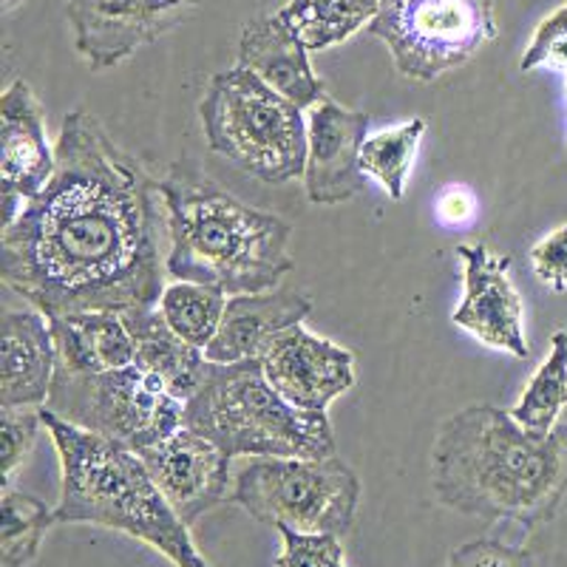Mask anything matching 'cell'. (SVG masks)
<instances>
[{
	"label": "cell",
	"mask_w": 567,
	"mask_h": 567,
	"mask_svg": "<svg viewBox=\"0 0 567 567\" xmlns=\"http://www.w3.org/2000/svg\"><path fill=\"white\" fill-rule=\"evenodd\" d=\"M58 372L52 321L40 310L3 312L0 406L43 409Z\"/></svg>",
	"instance_id": "18"
},
{
	"label": "cell",
	"mask_w": 567,
	"mask_h": 567,
	"mask_svg": "<svg viewBox=\"0 0 567 567\" xmlns=\"http://www.w3.org/2000/svg\"><path fill=\"white\" fill-rule=\"evenodd\" d=\"M207 148L252 179L284 185L307 168L303 111L245 65L219 71L199 103Z\"/></svg>",
	"instance_id": "6"
},
{
	"label": "cell",
	"mask_w": 567,
	"mask_h": 567,
	"mask_svg": "<svg viewBox=\"0 0 567 567\" xmlns=\"http://www.w3.org/2000/svg\"><path fill=\"white\" fill-rule=\"evenodd\" d=\"M432 488L445 508L525 530L550 523L567 494V429L530 434L505 409L468 406L440 423Z\"/></svg>",
	"instance_id": "2"
},
{
	"label": "cell",
	"mask_w": 567,
	"mask_h": 567,
	"mask_svg": "<svg viewBox=\"0 0 567 567\" xmlns=\"http://www.w3.org/2000/svg\"><path fill=\"white\" fill-rule=\"evenodd\" d=\"M168 216V276L199 281L227 296L281 287L292 272V227L258 210L221 185L179 162L159 179Z\"/></svg>",
	"instance_id": "3"
},
{
	"label": "cell",
	"mask_w": 567,
	"mask_h": 567,
	"mask_svg": "<svg viewBox=\"0 0 567 567\" xmlns=\"http://www.w3.org/2000/svg\"><path fill=\"white\" fill-rule=\"evenodd\" d=\"M519 69H550L567 74V3L554 9L536 27L534 38H530L528 49H525L523 60H519Z\"/></svg>",
	"instance_id": "28"
},
{
	"label": "cell",
	"mask_w": 567,
	"mask_h": 567,
	"mask_svg": "<svg viewBox=\"0 0 567 567\" xmlns=\"http://www.w3.org/2000/svg\"><path fill=\"white\" fill-rule=\"evenodd\" d=\"M383 0H287L278 14L310 52L347 43L381 12Z\"/></svg>",
	"instance_id": "21"
},
{
	"label": "cell",
	"mask_w": 567,
	"mask_h": 567,
	"mask_svg": "<svg viewBox=\"0 0 567 567\" xmlns=\"http://www.w3.org/2000/svg\"><path fill=\"white\" fill-rule=\"evenodd\" d=\"M239 65L250 69L298 109H316L327 85L310 63V49L298 40L281 14H261L241 29Z\"/></svg>",
	"instance_id": "17"
},
{
	"label": "cell",
	"mask_w": 567,
	"mask_h": 567,
	"mask_svg": "<svg viewBox=\"0 0 567 567\" xmlns=\"http://www.w3.org/2000/svg\"><path fill=\"white\" fill-rule=\"evenodd\" d=\"M187 429L236 457H332L336 432L327 412H303L267 381L261 361H207L185 403Z\"/></svg>",
	"instance_id": "5"
},
{
	"label": "cell",
	"mask_w": 567,
	"mask_h": 567,
	"mask_svg": "<svg viewBox=\"0 0 567 567\" xmlns=\"http://www.w3.org/2000/svg\"><path fill=\"white\" fill-rule=\"evenodd\" d=\"M463 265V301L452 321L488 349L525 361L530 354L525 336V301L511 281V258L488 245H460Z\"/></svg>",
	"instance_id": "11"
},
{
	"label": "cell",
	"mask_w": 567,
	"mask_h": 567,
	"mask_svg": "<svg viewBox=\"0 0 567 567\" xmlns=\"http://www.w3.org/2000/svg\"><path fill=\"white\" fill-rule=\"evenodd\" d=\"M565 78H567V74H565ZM565 91H567V80H565Z\"/></svg>",
	"instance_id": "33"
},
{
	"label": "cell",
	"mask_w": 567,
	"mask_h": 567,
	"mask_svg": "<svg viewBox=\"0 0 567 567\" xmlns=\"http://www.w3.org/2000/svg\"><path fill=\"white\" fill-rule=\"evenodd\" d=\"M437 213H440V219L460 225V221L471 219V213H474V199H471V194L465 190V187H449V190L440 194Z\"/></svg>",
	"instance_id": "31"
},
{
	"label": "cell",
	"mask_w": 567,
	"mask_h": 567,
	"mask_svg": "<svg viewBox=\"0 0 567 567\" xmlns=\"http://www.w3.org/2000/svg\"><path fill=\"white\" fill-rule=\"evenodd\" d=\"M202 0H65L74 49L91 71L125 63L142 45L174 32Z\"/></svg>",
	"instance_id": "10"
},
{
	"label": "cell",
	"mask_w": 567,
	"mask_h": 567,
	"mask_svg": "<svg viewBox=\"0 0 567 567\" xmlns=\"http://www.w3.org/2000/svg\"><path fill=\"white\" fill-rule=\"evenodd\" d=\"M134 341V367L168 389L174 398L185 400L196 392L207 367L205 349L176 336L159 307H134L120 312Z\"/></svg>",
	"instance_id": "19"
},
{
	"label": "cell",
	"mask_w": 567,
	"mask_h": 567,
	"mask_svg": "<svg viewBox=\"0 0 567 567\" xmlns=\"http://www.w3.org/2000/svg\"><path fill=\"white\" fill-rule=\"evenodd\" d=\"M281 554L276 567H347L341 536L336 534H301L292 528H278Z\"/></svg>",
	"instance_id": "27"
},
{
	"label": "cell",
	"mask_w": 567,
	"mask_h": 567,
	"mask_svg": "<svg viewBox=\"0 0 567 567\" xmlns=\"http://www.w3.org/2000/svg\"><path fill=\"white\" fill-rule=\"evenodd\" d=\"M58 516L43 499L23 491L3 488L0 499V561L3 567H27L40 554L45 530Z\"/></svg>",
	"instance_id": "25"
},
{
	"label": "cell",
	"mask_w": 567,
	"mask_h": 567,
	"mask_svg": "<svg viewBox=\"0 0 567 567\" xmlns=\"http://www.w3.org/2000/svg\"><path fill=\"white\" fill-rule=\"evenodd\" d=\"M40 417L60 457L58 523L120 530L174 567H213L140 452L71 425L49 409H40Z\"/></svg>",
	"instance_id": "4"
},
{
	"label": "cell",
	"mask_w": 567,
	"mask_h": 567,
	"mask_svg": "<svg viewBox=\"0 0 567 567\" xmlns=\"http://www.w3.org/2000/svg\"><path fill=\"white\" fill-rule=\"evenodd\" d=\"M363 485L343 460L250 457L233 480L230 503L270 528L347 536Z\"/></svg>",
	"instance_id": "7"
},
{
	"label": "cell",
	"mask_w": 567,
	"mask_h": 567,
	"mask_svg": "<svg viewBox=\"0 0 567 567\" xmlns=\"http://www.w3.org/2000/svg\"><path fill=\"white\" fill-rule=\"evenodd\" d=\"M49 321L58 343V367L71 372H111L134 363V341L120 312L89 310Z\"/></svg>",
	"instance_id": "20"
},
{
	"label": "cell",
	"mask_w": 567,
	"mask_h": 567,
	"mask_svg": "<svg viewBox=\"0 0 567 567\" xmlns=\"http://www.w3.org/2000/svg\"><path fill=\"white\" fill-rule=\"evenodd\" d=\"M140 457L187 528L207 511L230 499L233 457L187 425L156 445L142 449Z\"/></svg>",
	"instance_id": "13"
},
{
	"label": "cell",
	"mask_w": 567,
	"mask_h": 567,
	"mask_svg": "<svg viewBox=\"0 0 567 567\" xmlns=\"http://www.w3.org/2000/svg\"><path fill=\"white\" fill-rule=\"evenodd\" d=\"M40 425V409H3L0 414V432H3V460H0V477H3V488H12V480L23 463L29 460L38 440Z\"/></svg>",
	"instance_id": "26"
},
{
	"label": "cell",
	"mask_w": 567,
	"mask_h": 567,
	"mask_svg": "<svg viewBox=\"0 0 567 567\" xmlns=\"http://www.w3.org/2000/svg\"><path fill=\"white\" fill-rule=\"evenodd\" d=\"M23 3H27V0H0V9H3V12H14V9L23 7Z\"/></svg>",
	"instance_id": "32"
},
{
	"label": "cell",
	"mask_w": 567,
	"mask_h": 567,
	"mask_svg": "<svg viewBox=\"0 0 567 567\" xmlns=\"http://www.w3.org/2000/svg\"><path fill=\"white\" fill-rule=\"evenodd\" d=\"M445 567H536L534 556L499 539H471L452 550Z\"/></svg>",
	"instance_id": "29"
},
{
	"label": "cell",
	"mask_w": 567,
	"mask_h": 567,
	"mask_svg": "<svg viewBox=\"0 0 567 567\" xmlns=\"http://www.w3.org/2000/svg\"><path fill=\"white\" fill-rule=\"evenodd\" d=\"M369 34L403 78L434 83L496 38L494 0H383Z\"/></svg>",
	"instance_id": "9"
},
{
	"label": "cell",
	"mask_w": 567,
	"mask_h": 567,
	"mask_svg": "<svg viewBox=\"0 0 567 567\" xmlns=\"http://www.w3.org/2000/svg\"><path fill=\"white\" fill-rule=\"evenodd\" d=\"M567 409V329L550 338V352L536 367L523 394L511 409L514 420L530 434H550Z\"/></svg>",
	"instance_id": "22"
},
{
	"label": "cell",
	"mask_w": 567,
	"mask_h": 567,
	"mask_svg": "<svg viewBox=\"0 0 567 567\" xmlns=\"http://www.w3.org/2000/svg\"><path fill=\"white\" fill-rule=\"evenodd\" d=\"M530 267L550 292H567V221L530 247Z\"/></svg>",
	"instance_id": "30"
},
{
	"label": "cell",
	"mask_w": 567,
	"mask_h": 567,
	"mask_svg": "<svg viewBox=\"0 0 567 567\" xmlns=\"http://www.w3.org/2000/svg\"><path fill=\"white\" fill-rule=\"evenodd\" d=\"M58 151L49 145L43 105L27 80H14L0 97V179L3 227L52 179Z\"/></svg>",
	"instance_id": "14"
},
{
	"label": "cell",
	"mask_w": 567,
	"mask_h": 567,
	"mask_svg": "<svg viewBox=\"0 0 567 567\" xmlns=\"http://www.w3.org/2000/svg\"><path fill=\"white\" fill-rule=\"evenodd\" d=\"M52 179L3 227L0 276L34 310L156 307L165 290L159 182L85 109L65 114Z\"/></svg>",
	"instance_id": "1"
},
{
	"label": "cell",
	"mask_w": 567,
	"mask_h": 567,
	"mask_svg": "<svg viewBox=\"0 0 567 567\" xmlns=\"http://www.w3.org/2000/svg\"><path fill=\"white\" fill-rule=\"evenodd\" d=\"M307 134L303 187L312 205H343L363 194L369 176L361 168V148L369 136V116L323 97L310 111Z\"/></svg>",
	"instance_id": "15"
},
{
	"label": "cell",
	"mask_w": 567,
	"mask_h": 567,
	"mask_svg": "<svg viewBox=\"0 0 567 567\" xmlns=\"http://www.w3.org/2000/svg\"><path fill=\"white\" fill-rule=\"evenodd\" d=\"M312 301L296 287H276L265 292L230 296L225 318L205 349L207 361L239 363L261 358L267 347L281 336L284 329L296 327L310 318Z\"/></svg>",
	"instance_id": "16"
},
{
	"label": "cell",
	"mask_w": 567,
	"mask_h": 567,
	"mask_svg": "<svg viewBox=\"0 0 567 567\" xmlns=\"http://www.w3.org/2000/svg\"><path fill=\"white\" fill-rule=\"evenodd\" d=\"M43 409L134 452L171 437L185 423V400L134 363L111 372L58 367Z\"/></svg>",
	"instance_id": "8"
},
{
	"label": "cell",
	"mask_w": 567,
	"mask_h": 567,
	"mask_svg": "<svg viewBox=\"0 0 567 567\" xmlns=\"http://www.w3.org/2000/svg\"><path fill=\"white\" fill-rule=\"evenodd\" d=\"M423 136L425 120L423 116H414L409 123H400L394 128L381 131V134L367 136V142H363V174L378 182L392 202H400L403 194H406V182L412 176Z\"/></svg>",
	"instance_id": "24"
},
{
	"label": "cell",
	"mask_w": 567,
	"mask_h": 567,
	"mask_svg": "<svg viewBox=\"0 0 567 567\" xmlns=\"http://www.w3.org/2000/svg\"><path fill=\"white\" fill-rule=\"evenodd\" d=\"M258 361L272 389L303 412H329L354 386V354L303 323L284 329Z\"/></svg>",
	"instance_id": "12"
},
{
	"label": "cell",
	"mask_w": 567,
	"mask_h": 567,
	"mask_svg": "<svg viewBox=\"0 0 567 567\" xmlns=\"http://www.w3.org/2000/svg\"><path fill=\"white\" fill-rule=\"evenodd\" d=\"M227 298H230L227 292L210 287V284L171 281L165 284L156 307L176 336H182L194 347L207 349L221 327Z\"/></svg>",
	"instance_id": "23"
}]
</instances>
